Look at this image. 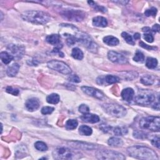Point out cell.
Returning <instances> with one entry per match:
<instances>
[{
    "mask_svg": "<svg viewBox=\"0 0 160 160\" xmlns=\"http://www.w3.org/2000/svg\"><path fill=\"white\" fill-rule=\"evenodd\" d=\"M128 155L134 158L146 160H158V156L156 153L150 148L143 146H133L127 148Z\"/></svg>",
    "mask_w": 160,
    "mask_h": 160,
    "instance_id": "cell-1",
    "label": "cell"
},
{
    "mask_svg": "<svg viewBox=\"0 0 160 160\" xmlns=\"http://www.w3.org/2000/svg\"><path fill=\"white\" fill-rule=\"evenodd\" d=\"M24 20L36 24H45L51 20L48 13L41 11H27L21 14Z\"/></svg>",
    "mask_w": 160,
    "mask_h": 160,
    "instance_id": "cell-2",
    "label": "cell"
},
{
    "mask_svg": "<svg viewBox=\"0 0 160 160\" xmlns=\"http://www.w3.org/2000/svg\"><path fill=\"white\" fill-rule=\"evenodd\" d=\"M53 156L56 159L72 160L79 159L83 157V155L78 151L73 150L68 148H57L53 152Z\"/></svg>",
    "mask_w": 160,
    "mask_h": 160,
    "instance_id": "cell-3",
    "label": "cell"
},
{
    "mask_svg": "<svg viewBox=\"0 0 160 160\" xmlns=\"http://www.w3.org/2000/svg\"><path fill=\"white\" fill-rule=\"evenodd\" d=\"M105 112L109 115L116 118L124 117L126 113V109L121 105L114 103H106L102 106Z\"/></svg>",
    "mask_w": 160,
    "mask_h": 160,
    "instance_id": "cell-4",
    "label": "cell"
},
{
    "mask_svg": "<svg viewBox=\"0 0 160 160\" xmlns=\"http://www.w3.org/2000/svg\"><path fill=\"white\" fill-rule=\"evenodd\" d=\"M142 129L158 132L160 128V118L159 116H148L143 118L140 121Z\"/></svg>",
    "mask_w": 160,
    "mask_h": 160,
    "instance_id": "cell-5",
    "label": "cell"
},
{
    "mask_svg": "<svg viewBox=\"0 0 160 160\" xmlns=\"http://www.w3.org/2000/svg\"><path fill=\"white\" fill-rule=\"evenodd\" d=\"M61 15L65 19L72 21H81L86 17L84 12L76 9H64L61 12Z\"/></svg>",
    "mask_w": 160,
    "mask_h": 160,
    "instance_id": "cell-6",
    "label": "cell"
},
{
    "mask_svg": "<svg viewBox=\"0 0 160 160\" xmlns=\"http://www.w3.org/2000/svg\"><path fill=\"white\" fill-rule=\"evenodd\" d=\"M96 156L99 159L124 160L126 159L125 156L123 154L117 151L108 150L97 151L96 153Z\"/></svg>",
    "mask_w": 160,
    "mask_h": 160,
    "instance_id": "cell-7",
    "label": "cell"
},
{
    "mask_svg": "<svg viewBox=\"0 0 160 160\" xmlns=\"http://www.w3.org/2000/svg\"><path fill=\"white\" fill-rule=\"evenodd\" d=\"M47 65L49 68L63 74V75H69L71 73V69L70 67L63 61L52 60L48 62Z\"/></svg>",
    "mask_w": 160,
    "mask_h": 160,
    "instance_id": "cell-8",
    "label": "cell"
},
{
    "mask_svg": "<svg viewBox=\"0 0 160 160\" xmlns=\"http://www.w3.org/2000/svg\"><path fill=\"white\" fill-rule=\"evenodd\" d=\"M75 37L77 41L80 42L83 46L88 48L90 51L94 53L96 52L97 45L92 41L88 34L82 32H79L78 34H76V35H75Z\"/></svg>",
    "mask_w": 160,
    "mask_h": 160,
    "instance_id": "cell-9",
    "label": "cell"
},
{
    "mask_svg": "<svg viewBox=\"0 0 160 160\" xmlns=\"http://www.w3.org/2000/svg\"><path fill=\"white\" fill-rule=\"evenodd\" d=\"M155 100V96L153 93L143 91L138 93L135 97V102L140 105H150Z\"/></svg>",
    "mask_w": 160,
    "mask_h": 160,
    "instance_id": "cell-10",
    "label": "cell"
},
{
    "mask_svg": "<svg viewBox=\"0 0 160 160\" xmlns=\"http://www.w3.org/2000/svg\"><path fill=\"white\" fill-rule=\"evenodd\" d=\"M8 50L13 56L14 58L21 59L25 53V48L23 45L11 44L8 46Z\"/></svg>",
    "mask_w": 160,
    "mask_h": 160,
    "instance_id": "cell-11",
    "label": "cell"
},
{
    "mask_svg": "<svg viewBox=\"0 0 160 160\" xmlns=\"http://www.w3.org/2000/svg\"><path fill=\"white\" fill-rule=\"evenodd\" d=\"M108 58L113 63L119 65H124L128 62V59L125 56L113 51H109L108 52Z\"/></svg>",
    "mask_w": 160,
    "mask_h": 160,
    "instance_id": "cell-12",
    "label": "cell"
},
{
    "mask_svg": "<svg viewBox=\"0 0 160 160\" xmlns=\"http://www.w3.org/2000/svg\"><path fill=\"white\" fill-rule=\"evenodd\" d=\"M81 90L89 96H93L97 98L98 100H103L105 98V94L100 90L88 87H81Z\"/></svg>",
    "mask_w": 160,
    "mask_h": 160,
    "instance_id": "cell-13",
    "label": "cell"
},
{
    "mask_svg": "<svg viewBox=\"0 0 160 160\" xmlns=\"http://www.w3.org/2000/svg\"><path fill=\"white\" fill-rule=\"evenodd\" d=\"M69 144H71V146L76 148L78 149H82L85 150H91L96 149L97 146H94V144L87 143H83V142H80V141H71L68 143Z\"/></svg>",
    "mask_w": 160,
    "mask_h": 160,
    "instance_id": "cell-14",
    "label": "cell"
},
{
    "mask_svg": "<svg viewBox=\"0 0 160 160\" xmlns=\"http://www.w3.org/2000/svg\"><path fill=\"white\" fill-rule=\"evenodd\" d=\"M26 108L29 111V112H34L40 106V101L39 100L35 98H32L30 99H28L25 103Z\"/></svg>",
    "mask_w": 160,
    "mask_h": 160,
    "instance_id": "cell-15",
    "label": "cell"
},
{
    "mask_svg": "<svg viewBox=\"0 0 160 160\" xmlns=\"http://www.w3.org/2000/svg\"><path fill=\"white\" fill-rule=\"evenodd\" d=\"M121 95L123 99L125 101L130 102L133 99L134 95V91L132 88H127L122 91Z\"/></svg>",
    "mask_w": 160,
    "mask_h": 160,
    "instance_id": "cell-16",
    "label": "cell"
},
{
    "mask_svg": "<svg viewBox=\"0 0 160 160\" xmlns=\"http://www.w3.org/2000/svg\"><path fill=\"white\" fill-rule=\"evenodd\" d=\"M81 119L87 123H96L100 121V118L96 115L90 114V113H87L84 114L81 117Z\"/></svg>",
    "mask_w": 160,
    "mask_h": 160,
    "instance_id": "cell-17",
    "label": "cell"
},
{
    "mask_svg": "<svg viewBox=\"0 0 160 160\" xmlns=\"http://www.w3.org/2000/svg\"><path fill=\"white\" fill-rule=\"evenodd\" d=\"M93 24L97 27L105 28L108 25V21L104 17L96 16L93 19Z\"/></svg>",
    "mask_w": 160,
    "mask_h": 160,
    "instance_id": "cell-18",
    "label": "cell"
},
{
    "mask_svg": "<svg viewBox=\"0 0 160 160\" xmlns=\"http://www.w3.org/2000/svg\"><path fill=\"white\" fill-rule=\"evenodd\" d=\"M46 41L49 44L54 46H58L60 43V36L57 34L49 35L46 38Z\"/></svg>",
    "mask_w": 160,
    "mask_h": 160,
    "instance_id": "cell-19",
    "label": "cell"
},
{
    "mask_svg": "<svg viewBox=\"0 0 160 160\" xmlns=\"http://www.w3.org/2000/svg\"><path fill=\"white\" fill-rule=\"evenodd\" d=\"M20 69V65L17 63H14L11 66H9L6 70V73L8 76L14 77L15 76Z\"/></svg>",
    "mask_w": 160,
    "mask_h": 160,
    "instance_id": "cell-20",
    "label": "cell"
},
{
    "mask_svg": "<svg viewBox=\"0 0 160 160\" xmlns=\"http://www.w3.org/2000/svg\"><path fill=\"white\" fill-rule=\"evenodd\" d=\"M155 81V77L153 75H144L140 79L141 83L146 86H150L153 84Z\"/></svg>",
    "mask_w": 160,
    "mask_h": 160,
    "instance_id": "cell-21",
    "label": "cell"
},
{
    "mask_svg": "<svg viewBox=\"0 0 160 160\" xmlns=\"http://www.w3.org/2000/svg\"><path fill=\"white\" fill-rule=\"evenodd\" d=\"M103 42L108 46H116L119 44V40L118 38L113 36H107L103 38Z\"/></svg>",
    "mask_w": 160,
    "mask_h": 160,
    "instance_id": "cell-22",
    "label": "cell"
},
{
    "mask_svg": "<svg viewBox=\"0 0 160 160\" xmlns=\"http://www.w3.org/2000/svg\"><path fill=\"white\" fill-rule=\"evenodd\" d=\"M0 58H1L3 63L5 65H8L11 61L14 59L13 55H11V54L6 52H3L0 53Z\"/></svg>",
    "mask_w": 160,
    "mask_h": 160,
    "instance_id": "cell-23",
    "label": "cell"
},
{
    "mask_svg": "<svg viewBox=\"0 0 160 160\" xmlns=\"http://www.w3.org/2000/svg\"><path fill=\"white\" fill-rule=\"evenodd\" d=\"M108 143L109 146L113 147H119L123 144V141L120 138L117 137H112L110 138L108 141Z\"/></svg>",
    "mask_w": 160,
    "mask_h": 160,
    "instance_id": "cell-24",
    "label": "cell"
},
{
    "mask_svg": "<svg viewBox=\"0 0 160 160\" xmlns=\"http://www.w3.org/2000/svg\"><path fill=\"white\" fill-rule=\"evenodd\" d=\"M59 100H60L59 96L56 93L51 94L49 96H48L46 98L47 102L50 104L56 105L59 103Z\"/></svg>",
    "mask_w": 160,
    "mask_h": 160,
    "instance_id": "cell-25",
    "label": "cell"
},
{
    "mask_svg": "<svg viewBox=\"0 0 160 160\" xmlns=\"http://www.w3.org/2000/svg\"><path fill=\"white\" fill-rule=\"evenodd\" d=\"M158 65V61L156 59L148 57L146 60V66L149 69H155Z\"/></svg>",
    "mask_w": 160,
    "mask_h": 160,
    "instance_id": "cell-26",
    "label": "cell"
},
{
    "mask_svg": "<svg viewBox=\"0 0 160 160\" xmlns=\"http://www.w3.org/2000/svg\"><path fill=\"white\" fill-rule=\"evenodd\" d=\"M71 56L73 58L78 60H81L83 58V53L78 48H75L73 49L71 52Z\"/></svg>",
    "mask_w": 160,
    "mask_h": 160,
    "instance_id": "cell-27",
    "label": "cell"
},
{
    "mask_svg": "<svg viewBox=\"0 0 160 160\" xmlns=\"http://www.w3.org/2000/svg\"><path fill=\"white\" fill-rule=\"evenodd\" d=\"M79 133L80 134L83 135V136H90L93 133V131L90 127L83 125L80 127Z\"/></svg>",
    "mask_w": 160,
    "mask_h": 160,
    "instance_id": "cell-28",
    "label": "cell"
},
{
    "mask_svg": "<svg viewBox=\"0 0 160 160\" xmlns=\"http://www.w3.org/2000/svg\"><path fill=\"white\" fill-rule=\"evenodd\" d=\"M78 123L76 119H69L66 123V128L68 130H73L76 128Z\"/></svg>",
    "mask_w": 160,
    "mask_h": 160,
    "instance_id": "cell-29",
    "label": "cell"
},
{
    "mask_svg": "<svg viewBox=\"0 0 160 160\" xmlns=\"http://www.w3.org/2000/svg\"><path fill=\"white\" fill-rule=\"evenodd\" d=\"M125 75H122L123 78L127 80H133L138 77V73L134 71H128L124 73Z\"/></svg>",
    "mask_w": 160,
    "mask_h": 160,
    "instance_id": "cell-30",
    "label": "cell"
},
{
    "mask_svg": "<svg viewBox=\"0 0 160 160\" xmlns=\"http://www.w3.org/2000/svg\"><path fill=\"white\" fill-rule=\"evenodd\" d=\"M104 80L108 84H114V83H116L119 82L120 79L118 76H116L107 75L105 77Z\"/></svg>",
    "mask_w": 160,
    "mask_h": 160,
    "instance_id": "cell-31",
    "label": "cell"
},
{
    "mask_svg": "<svg viewBox=\"0 0 160 160\" xmlns=\"http://www.w3.org/2000/svg\"><path fill=\"white\" fill-rule=\"evenodd\" d=\"M34 146L36 150L41 151H46L48 150L47 145L44 142L42 141H37L34 144Z\"/></svg>",
    "mask_w": 160,
    "mask_h": 160,
    "instance_id": "cell-32",
    "label": "cell"
},
{
    "mask_svg": "<svg viewBox=\"0 0 160 160\" xmlns=\"http://www.w3.org/2000/svg\"><path fill=\"white\" fill-rule=\"evenodd\" d=\"M121 36L123 38H124V40L126 41L127 43L131 44V45H134L135 44L132 36L131 35H130L128 33H127L126 32H123L121 33Z\"/></svg>",
    "mask_w": 160,
    "mask_h": 160,
    "instance_id": "cell-33",
    "label": "cell"
},
{
    "mask_svg": "<svg viewBox=\"0 0 160 160\" xmlns=\"http://www.w3.org/2000/svg\"><path fill=\"white\" fill-rule=\"evenodd\" d=\"M133 60L138 63H143L144 61V55L141 52L137 51L133 58Z\"/></svg>",
    "mask_w": 160,
    "mask_h": 160,
    "instance_id": "cell-34",
    "label": "cell"
},
{
    "mask_svg": "<svg viewBox=\"0 0 160 160\" xmlns=\"http://www.w3.org/2000/svg\"><path fill=\"white\" fill-rule=\"evenodd\" d=\"M88 4H89L91 6H92L95 10L103 12V13H105V12H106V9L105 7L101 6H99V5H97L96 3H94V2L89 1V2H88Z\"/></svg>",
    "mask_w": 160,
    "mask_h": 160,
    "instance_id": "cell-35",
    "label": "cell"
},
{
    "mask_svg": "<svg viewBox=\"0 0 160 160\" xmlns=\"http://www.w3.org/2000/svg\"><path fill=\"white\" fill-rule=\"evenodd\" d=\"M157 13V9L153 7L150 9H148L144 11V15L146 16H155Z\"/></svg>",
    "mask_w": 160,
    "mask_h": 160,
    "instance_id": "cell-36",
    "label": "cell"
},
{
    "mask_svg": "<svg viewBox=\"0 0 160 160\" xmlns=\"http://www.w3.org/2000/svg\"><path fill=\"white\" fill-rule=\"evenodd\" d=\"M66 36H68L66 38V43L69 46H73V44H75L76 42L77 41L75 36L68 34V36L66 35Z\"/></svg>",
    "mask_w": 160,
    "mask_h": 160,
    "instance_id": "cell-37",
    "label": "cell"
},
{
    "mask_svg": "<svg viewBox=\"0 0 160 160\" xmlns=\"http://www.w3.org/2000/svg\"><path fill=\"white\" fill-rule=\"evenodd\" d=\"M54 110H55V108L53 107L44 106L41 109V113L44 115H50L53 112Z\"/></svg>",
    "mask_w": 160,
    "mask_h": 160,
    "instance_id": "cell-38",
    "label": "cell"
},
{
    "mask_svg": "<svg viewBox=\"0 0 160 160\" xmlns=\"http://www.w3.org/2000/svg\"><path fill=\"white\" fill-rule=\"evenodd\" d=\"M133 137L138 139H144L147 138V134L139 131H136L133 133Z\"/></svg>",
    "mask_w": 160,
    "mask_h": 160,
    "instance_id": "cell-39",
    "label": "cell"
},
{
    "mask_svg": "<svg viewBox=\"0 0 160 160\" xmlns=\"http://www.w3.org/2000/svg\"><path fill=\"white\" fill-rule=\"evenodd\" d=\"M114 133L116 136H123L124 134L127 133V130L126 129H122L119 127H116L114 130Z\"/></svg>",
    "mask_w": 160,
    "mask_h": 160,
    "instance_id": "cell-40",
    "label": "cell"
},
{
    "mask_svg": "<svg viewBox=\"0 0 160 160\" xmlns=\"http://www.w3.org/2000/svg\"><path fill=\"white\" fill-rule=\"evenodd\" d=\"M7 93L13 94L14 96H17L19 94V90L16 88H13L11 87H8L6 89Z\"/></svg>",
    "mask_w": 160,
    "mask_h": 160,
    "instance_id": "cell-41",
    "label": "cell"
},
{
    "mask_svg": "<svg viewBox=\"0 0 160 160\" xmlns=\"http://www.w3.org/2000/svg\"><path fill=\"white\" fill-rule=\"evenodd\" d=\"M79 112L83 114H87L89 113L90 108L87 105H81L79 107Z\"/></svg>",
    "mask_w": 160,
    "mask_h": 160,
    "instance_id": "cell-42",
    "label": "cell"
},
{
    "mask_svg": "<svg viewBox=\"0 0 160 160\" xmlns=\"http://www.w3.org/2000/svg\"><path fill=\"white\" fill-rule=\"evenodd\" d=\"M151 142L152 144L155 146H156L158 148H159V146H160V143H159V137H155L153 138L151 140Z\"/></svg>",
    "mask_w": 160,
    "mask_h": 160,
    "instance_id": "cell-43",
    "label": "cell"
},
{
    "mask_svg": "<svg viewBox=\"0 0 160 160\" xmlns=\"http://www.w3.org/2000/svg\"><path fill=\"white\" fill-rule=\"evenodd\" d=\"M143 38L148 43H153L154 41V38L153 36L151 34H144L143 36Z\"/></svg>",
    "mask_w": 160,
    "mask_h": 160,
    "instance_id": "cell-44",
    "label": "cell"
},
{
    "mask_svg": "<svg viewBox=\"0 0 160 160\" xmlns=\"http://www.w3.org/2000/svg\"><path fill=\"white\" fill-rule=\"evenodd\" d=\"M68 80H69V81L73 82V83H80L81 81L80 78L78 77V76L75 75H71L68 78Z\"/></svg>",
    "mask_w": 160,
    "mask_h": 160,
    "instance_id": "cell-45",
    "label": "cell"
},
{
    "mask_svg": "<svg viewBox=\"0 0 160 160\" xmlns=\"http://www.w3.org/2000/svg\"><path fill=\"white\" fill-rule=\"evenodd\" d=\"M140 46H141L142 48H145V49H146V50H153V49H156V48H155V47H153V46L148 45V44H144L143 41H140Z\"/></svg>",
    "mask_w": 160,
    "mask_h": 160,
    "instance_id": "cell-46",
    "label": "cell"
},
{
    "mask_svg": "<svg viewBox=\"0 0 160 160\" xmlns=\"http://www.w3.org/2000/svg\"><path fill=\"white\" fill-rule=\"evenodd\" d=\"M100 128L102 130V131H103L104 132L106 133V132L109 131L110 130V129L112 128H111L109 126H108V125H101Z\"/></svg>",
    "mask_w": 160,
    "mask_h": 160,
    "instance_id": "cell-47",
    "label": "cell"
},
{
    "mask_svg": "<svg viewBox=\"0 0 160 160\" xmlns=\"http://www.w3.org/2000/svg\"><path fill=\"white\" fill-rule=\"evenodd\" d=\"M152 31L154 32H159V24H156L152 28Z\"/></svg>",
    "mask_w": 160,
    "mask_h": 160,
    "instance_id": "cell-48",
    "label": "cell"
},
{
    "mask_svg": "<svg viewBox=\"0 0 160 160\" xmlns=\"http://www.w3.org/2000/svg\"><path fill=\"white\" fill-rule=\"evenodd\" d=\"M113 2L115 3H119V4L121 5H126L128 3V1H115V2Z\"/></svg>",
    "mask_w": 160,
    "mask_h": 160,
    "instance_id": "cell-49",
    "label": "cell"
},
{
    "mask_svg": "<svg viewBox=\"0 0 160 160\" xmlns=\"http://www.w3.org/2000/svg\"><path fill=\"white\" fill-rule=\"evenodd\" d=\"M140 38H141L140 34H139V33H135V34H134V38L135 40L140 39Z\"/></svg>",
    "mask_w": 160,
    "mask_h": 160,
    "instance_id": "cell-50",
    "label": "cell"
},
{
    "mask_svg": "<svg viewBox=\"0 0 160 160\" xmlns=\"http://www.w3.org/2000/svg\"><path fill=\"white\" fill-rule=\"evenodd\" d=\"M150 30H151L150 28H148V27H146V28H143V31H145V32H148V31H150Z\"/></svg>",
    "mask_w": 160,
    "mask_h": 160,
    "instance_id": "cell-51",
    "label": "cell"
}]
</instances>
